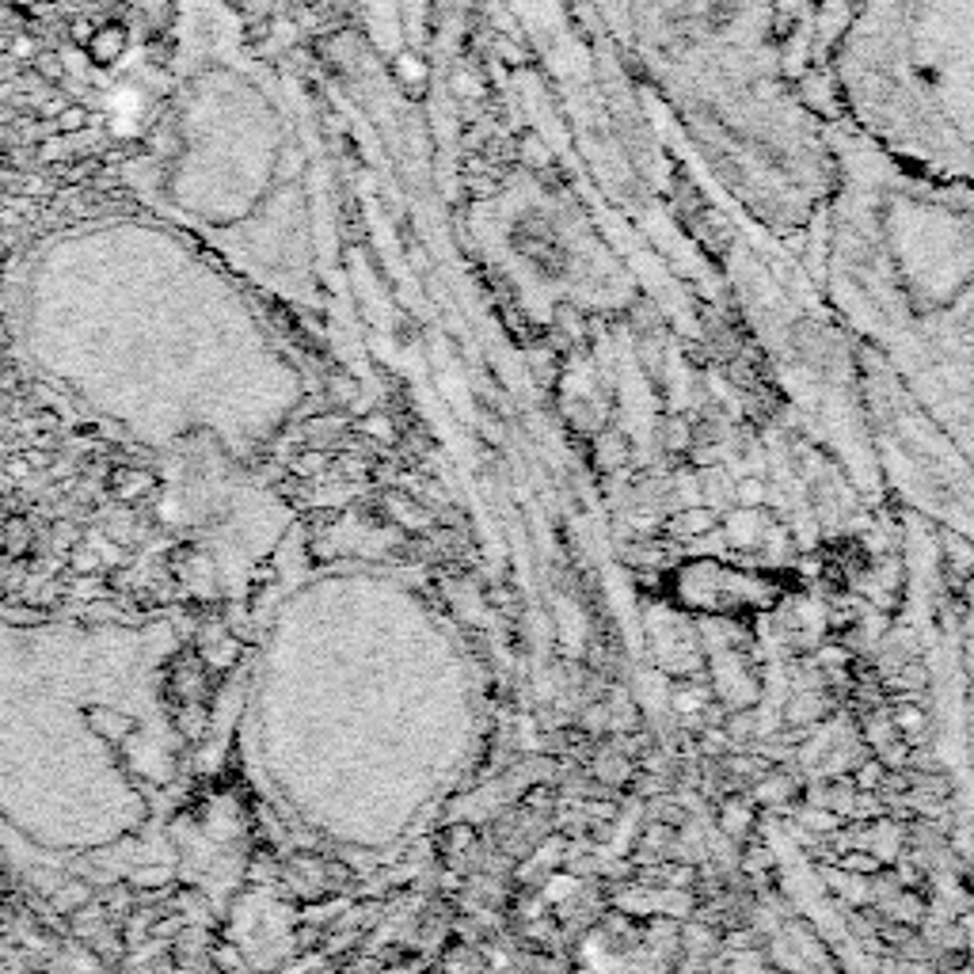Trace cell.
I'll return each instance as SVG.
<instances>
[{
	"label": "cell",
	"mask_w": 974,
	"mask_h": 974,
	"mask_svg": "<svg viewBox=\"0 0 974 974\" xmlns=\"http://www.w3.org/2000/svg\"><path fill=\"white\" fill-rule=\"evenodd\" d=\"M864 134L918 168L970 176V0H864L834 57Z\"/></svg>",
	"instance_id": "obj_1"
},
{
	"label": "cell",
	"mask_w": 974,
	"mask_h": 974,
	"mask_svg": "<svg viewBox=\"0 0 974 974\" xmlns=\"http://www.w3.org/2000/svg\"><path fill=\"white\" fill-rule=\"evenodd\" d=\"M84 54H88L92 65H99V69H107V65H115L122 54H126V27L122 24H103L88 35V42H84Z\"/></svg>",
	"instance_id": "obj_2"
},
{
	"label": "cell",
	"mask_w": 974,
	"mask_h": 974,
	"mask_svg": "<svg viewBox=\"0 0 974 974\" xmlns=\"http://www.w3.org/2000/svg\"><path fill=\"white\" fill-rule=\"evenodd\" d=\"M757 533H762V522H757L754 507H743V510H734V514L727 518V537H731V545H754Z\"/></svg>",
	"instance_id": "obj_3"
},
{
	"label": "cell",
	"mask_w": 974,
	"mask_h": 974,
	"mask_svg": "<svg viewBox=\"0 0 974 974\" xmlns=\"http://www.w3.org/2000/svg\"><path fill=\"white\" fill-rule=\"evenodd\" d=\"M712 526H716V518H712L708 510H689L678 518V533L682 537H697V533H708Z\"/></svg>",
	"instance_id": "obj_4"
},
{
	"label": "cell",
	"mask_w": 974,
	"mask_h": 974,
	"mask_svg": "<svg viewBox=\"0 0 974 974\" xmlns=\"http://www.w3.org/2000/svg\"><path fill=\"white\" fill-rule=\"evenodd\" d=\"M734 495H739V503H743V507H762V503H765V484H762V480H743Z\"/></svg>",
	"instance_id": "obj_5"
},
{
	"label": "cell",
	"mask_w": 974,
	"mask_h": 974,
	"mask_svg": "<svg viewBox=\"0 0 974 974\" xmlns=\"http://www.w3.org/2000/svg\"><path fill=\"white\" fill-rule=\"evenodd\" d=\"M35 69H38L42 80H61V61H57V54H38V57H35Z\"/></svg>",
	"instance_id": "obj_6"
},
{
	"label": "cell",
	"mask_w": 974,
	"mask_h": 974,
	"mask_svg": "<svg viewBox=\"0 0 974 974\" xmlns=\"http://www.w3.org/2000/svg\"><path fill=\"white\" fill-rule=\"evenodd\" d=\"M84 118H88V115H84V107H69V111L57 115V129H61V134H73V129L84 126Z\"/></svg>",
	"instance_id": "obj_7"
},
{
	"label": "cell",
	"mask_w": 974,
	"mask_h": 974,
	"mask_svg": "<svg viewBox=\"0 0 974 974\" xmlns=\"http://www.w3.org/2000/svg\"><path fill=\"white\" fill-rule=\"evenodd\" d=\"M571 891H575V879H568V876H552V879H549V887H545V895H549L552 902L568 898Z\"/></svg>",
	"instance_id": "obj_8"
},
{
	"label": "cell",
	"mask_w": 974,
	"mask_h": 974,
	"mask_svg": "<svg viewBox=\"0 0 974 974\" xmlns=\"http://www.w3.org/2000/svg\"><path fill=\"white\" fill-rule=\"evenodd\" d=\"M731 970L734 974H762V959H757L754 951H743V956L731 959Z\"/></svg>",
	"instance_id": "obj_9"
},
{
	"label": "cell",
	"mask_w": 974,
	"mask_h": 974,
	"mask_svg": "<svg viewBox=\"0 0 974 974\" xmlns=\"http://www.w3.org/2000/svg\"><path fill=\"white\" fill-rule=\"evenodd\" d=\"M879 868V860L868 856V853H856V856H846V872H860V876H868Z\"/></svg>",
	"instance_id": "obj_10"
},
{
	"label": "cell",
	"mask_w": 974,
	"mask_h": 974,
	"mask_svg": "<svg viewBox=\"0 0 974 974\" xmlns=\"http://www.w3.org/2000/svg\"><path fill=\"white\" fill-rule=\"evenodd\" d=\"M746 822H750V815H746V811H743L739 804H734V807H727V811H723V830H731V834H739V830L746 826Z\"/></svg>",
	"instance_id": "obj_11"
},
{
	"label": "cell",
	"mask_w": 974,
	"mask_h": 974,
	"mask_svg": "<svg viewBox=\"0 0 974 974\" xmlns=\"http://www.w3.org/2000/svg\"><path fill=\"white\" fill-rule=\"evenodd\" d=\"M879 776H883V769L872 762V765H864V769L856 773V784H860V788H876V784H879Z\"/></svg>",
	"instance_id": "obj_12"
},
{
	"label": "cell",
	"mask_w": 974,
	"mask_h": 974,
	"mask_svg": "<svg viewBox=\"0 0 974 974\" xmlns=\"http://www.w3.org/2000/svg\"><path fill=\"white\" fill-rule=\"evenodd\" d=\"M898 727H921V712L918 708H902L898 712Z\"/></svg>",
	"instance_id": "obj_13"
},
{
	"label": "cell",
	"mask_w": 974,
	"mask_h": 974,
	"mask_svg": "<svg viewBox=\"0 0 974 974\" xmlns=\"http://www.w3.org/2000/svg\"><path fill=\"white\" fill-rule=\"evenodd\" d=\"M297 468H301V476H313L316 468H323V457H316V453H309V457H301V461H297Z\"/></svg>",
	"instance_id": "obj_14"
},
{
	"label": "cell",
	"mask_w": 974,
	"mask_h": 974,
	"mask_svg": "<svg viewBox=\"0 0 974 974\" xmlns=\"http://www.w3.org/2000/svg\"><path fill=\"white\" fill-rule=\"evenodd\" d=\"M465 846H468V830L461 826L457 834H453V849H465Z\"/></svg>",
	"instance_id": "obj_15"
},
{
	"label": "cell",
	"mask_w": 974,
	"mask_h": 974,
	"mask_svg": "<svg viewBox=\"0 0 974 974\" xmlns=\"http://www.w3.org/2000/svg\"><path fill=\"white\" fill-rule=\"evenodd\" d=\"M0 168H5V141H0Z\"/></svg>",
	"instance_id": "obj_16"
},
{
	"label": "cell",
	"mask_w": 974,
	"mask_h": 974,
	"mask_svg": "<svg viewBox=\"0 0 974 974\" xmlns=\"http://www.w3.org/2000/svg\"><path fill=\"white\" fill-rule=\"evenodd\" d=\"M0 5H5V0H0Z\"/></svg>",
	"instance_id": "obj_17"
},
{
	"label": "cell",
	"mask_w": 974,
	"mask_h": 974,
	"mask_svg": "<svg viewBox=\"0 0 974 974\" xmlns=\"http://www.w3.org/2000/svg\"><path fill=\"white\" fill-rule=\"evenodd\" d=\"M731 974H734V970H731Z\"/></svg>",
	"instance_id": "obj_18"
}]
</instances>
